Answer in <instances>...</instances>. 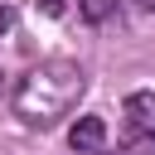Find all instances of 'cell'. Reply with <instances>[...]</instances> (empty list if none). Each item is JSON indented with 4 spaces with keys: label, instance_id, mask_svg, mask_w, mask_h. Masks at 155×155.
<instances>
[{
    "label": "cell",
    "instance_id": "obj_6",
    "mask_svg": "<svg viewBox=\"0 0 155 155\" xmlns=\"http://www.w3.org/2000/svg\"><path fill=\"white\" fill-rule=\"evenodd\" d=\"M34 5H39V10L48 15V19H53V15H63V0H34Z\"/></svg>",
    "mask_w": 155,
    "mask_h": 155
},
{
    "label": "cell",
    "instance_id": "obj_8",
    "mask_svg": "<svg viewBox=\"0 0 155 155\" xmlns=\"http://www.w3.org/2000/svg\"><path fill=\"white\" fill-rule=\"evenodd\" d=\"M136 5H140V10H155V0H136Z\"/></svg>",
    "mask_w": 155,
    "mask_h": 155
},
{
    "label": "cell",
    "instance_id": "obj_1",
    "mask_svg": "<svg viewBox=\"0 0 155 155\" xmlns=\"http://www.w3.org/2000/svg\"><path fill=\"white\" fill-rule=\"evenodd\" d=\"M82 92H87V73L78 63H68V58H48V63H39V68H29L19 78V87H15L10 102H15V116L24 126L48 131V126H58L78 107Z\"/></svg>",
    "mask_w": 155,
    "mask_h": 155
},
{
    "label": "cell",
    "instance_id": "obj_7",
    "mask_svg": "<svg viewBox=\"0 0 155 155\" xmlns=\"http://www.w3.org/2000/svg\"><path fill=\"white\" fill-rule=\"evenodd\" d=\"M5 29H10V10L0 5V34H5Z\"/></svg>",
    "mask_w": 155,
    "mask_h": 155
},
{
    "label": "cell",
    "instance_id": "obj_2",
    "mask_svg": "<svg viewBox=\"0 0 155 155\" xmlns=\"http://www.w3.org/2000/svg\"><path fill=\"white\" fill-rule=\"evenodd\" d=\"M68 145H73L78 155L102 150V145H107V121H102V116H78L73 131H68Z\"/></svg>",
    "mask_w": 155,
    "mask_h": 155
},
{
    "label": "cell",
    "instance_id": "obj_4",
    "mask_svg": "<svg viewBox=\"0 0 155 155\" xmlns=\"http://www.w3.org/2000/svg\"><path fill=\"white\" fill-rule=\"evenodd\" d=\"M121 150H126V155H155V131H131V126H126Z\"/></svg>",
    "mask_w": 155,
    "mask_h": 155
},
{
    "label": "cell",
    "instance_id": "obj_3",
    "mask_svg": "<svg viewBox=\"0 0 155 155\" xmlns=\"http://www.w3.org/2000/svg\"><path fill=\"white\" fill-rule=\"evenodd\" d=\"M126 126L131 131H155V92H131L126 97Z\"/></svg>",
    "mask_w": 155,
    "mask_h": 155
},
{
    "label": "cell",
    "instance_id": "obj_5",
    "mask_svg": "<svg viewBox=\"0 0 155 155\" xmlns=\"http://www.w3.org/2000/svg\"><path fill=\"white\" fill-rule=\"evenodd\" d=\"M78 10H82V19H87V24H102V19H111L116 0H78Z\"/></svg>",
    "mask_w": 155,
    "mask_h": 155
}]
</instances>
